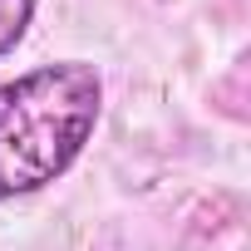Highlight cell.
<instances>
[{"label":"cell","instance_id":"cell-1","mask_svg":"<svg viewBox=\"0 0 251 251\" xmlns=\"http://www.w3.org/2000/svg\"><path fill=\"white\" fill-rule=\"evenodd\" d=\"M103 113V79L84 59L40 64L0 84V202L59 182L89 148Z\"/></svg>","mask_w":251,"mask_h":251},{"label":"cell","instance_id":"cell-2","mask_svg":"<svg viewBox=\"0 0 251 251\" xmlns=\"http://www.w3.org/2000/svg\"><path fill=\"white\" fill-rule=\"evenodd\" d=\"M35 5L40 0H0V54H10L25 40V30L35 20Z\"/></svg>","mask_w":251,"mask_h":251}]
</instances>
